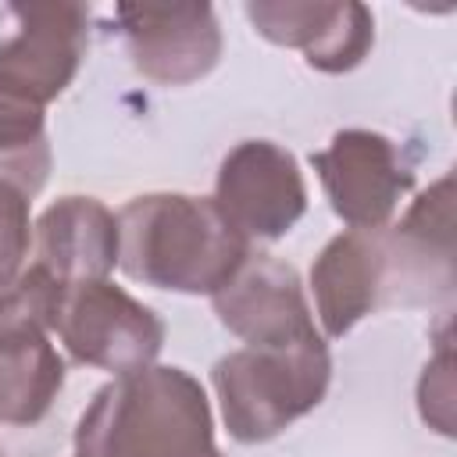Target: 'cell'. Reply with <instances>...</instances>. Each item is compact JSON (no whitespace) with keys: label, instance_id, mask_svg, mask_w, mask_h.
Returning <instances> with one entry per match:
<instances>
[{"label":"cell","instance_id":"9","mask_svg":"<svg viewBox=\"0 0 457 457\" xmlns=\"http://www.w3.org/2000/svg\"><path fill=\"white\" fill-rule=\"evenodd\" d=\"M389 261V307H436L453 300V175H439L396 225L382 228Z\"/></svg>","mask_w":457,"mask_h":457},{"label":"cell","instance_id":"17","mask_svg":"<svg viewBox=\"0 0 457 457\" xmlns=\"http://www.w3.org/2000/svg\"><path fill=\"white\" fill-rule=\"evenodd\" d=\"M29 204H32V196L25 189L0 179V293L25 271V261L32 250Z\"/></svg>","mask_w":457,"mask_h":457},{"label":"cell","instance_id":"11","mask_svg":"<svg viewBox=\"0 0 457 457\" xmlns=\"http://www.w3.org/2000/svg\"><path fill=\"white\" fill-rule=\"evenodd\" d=\"M211 307L246 346H289L321 336L296 268L268 250H250L236 275L211 296Z\"/></svg>","mask_w":457,"mask_h":457},{"label":"cell","instance_id":"15","mask_svg":"<svg viewBox=\"0 0 457 457\" xmlns=\"http://www.w3.org/2000/svg\"><path fill=\"white\" fill-rule=\"evenodd\" d=\"M46 175H50L46 111L0 93V179L36 196L46 186Z\"/></svg>","mask_w":457,"mask_h":457},{"label":"cell","instance_id":"2","mask_svg":"<svg viewBox=\"0 0 457 457\" xmlns=\"http://www.w3.org/2000/svg\"><path fill=\"white\" fill-rule=\"evenodd\" d=\"M118 268L143 286L214 296L253 250L211 196L143 193L118 211Z\"/></svg>","mask_w":457,"mask_h":457},{"label":"cell","instance_id":"12","mask_svg":"<svg viewBox=\"0 0 457 457\" xmlns=\"http://www.w3.org/2000/svg\"><path fill=\"white\" fill-rule=\"evenodd\" d=\"M243 11L257 36L300 50L325 75L353 71L375 46V18L357 0H250Z\"/></svg>","mask_w":457,"mask_h":457},{"label":"cell","instance_id":"16","mask_svg":"<svg viewBox=\"0 0 457 457\" xmlns=\"http://www.w3.org/2000/svg\"><path fill=\"white\" fill-rule=\"evenodd\" d=\"M418 414L439 436H453V350H450V318L436 339V353L418 378Z\"/></svg>","mask_w":457,"mask_h":457},{"label":"cell","instance_id":"1","mask_svg":"<svg viewBox=\"0 0 457 457\" xmlns=\"http://www.w3.org/2000/svg\"><path fill=\"white\" fill-rule=\"evenodd\" d=\"M75 457H225L211 400L186 368L150 364L100 386L75 425Z\"/></svg>","mask_w":457,"mask_h":457},{"label":"cell","instance_id":"5","mask_svg":"<svg viewBox=\"0 0 457 457\" xmlns=\"http://www.w3.org/2000/svg\"><path fill=\"white\" fill-rule=\"evenodd\" d=\"M89 46V11L68 0L0 7V93L32 107L54 104L79 75Z\"/></svg>","mask_w":457,"mask_h":457},{"label":"cell","instance_id":"8","mask_svg":"<svg viewBox=\"0 0 457 457\" xmlns=\"http://www.w3.org/2000/svg\"><path fill=\"white\" fill-rule=\"evenodd\" d=\"M211 200L243 239L275 243L303 218L307 182L286 146L243 139L221 157Z\"/></svg>","mask_w":457,"mask_h":457},{"label":"cell","instance_id":"4","mask_svg":"<svg viewBox=\"0 0 457 457\" xmlns=\"http://www.w3.org/2000/svg\"><path fill=\"white\" fill-rule=\"evenodd\" d=\"M64 286L29 264L0 293V425H36L64 389V357L50 343Z\"/></svg>","mask_w":457,"mask_h":457},{"label":"cell","instance_id":"14","mask_svg":"<svg viewBox=\"0 0 457 457\" xmlns=\"http://www.w3.org/2000/svg\"><path fill=\"white\" fill-rule=\"evenodd\" d=\"M118 214L86 193L54 200L36 221V261L61 286L96 282L118 268Z\"/></svg>","mask_w":457,"mask_h":457},{"label":"cell","instance_id":"7","mask_svg":"<svg viewBox=\"0 0 457 457\" xmlns=\"http://www.w3.org/2000/svg\"><path fill=\"white\" fill-rule=\"evenodd\" d=\"M311 168L336 218L364 232L386 228L414 189V168L400 157V146L371 129H339L325 150L311 154Z\"/></svg>","mask_w":457,"mask_h":457},{"label":"cell","instance_id":"3","mask_svg":"<svg viewBox=\"0 0 457 457\" xmlns=\"http://www.w3.org/2000/svg\"><path fill=\"white\" fill-rule=\"evenodd\" d=\"M332 382L325 336L289 346H243L214 361L211 386L236 443H268L311 414Z\"/></svg>","mask_w":457,"mask_h":457},{"label":"cell","instance_id":"10","mask_svg":"<svg viewBox=\"0 0 457 457\" xmlns=\"http://www.w3.org/2000/svg\"><path fill=\"white\" fill-rule=\"evenodd\" d=\"M114 18L132 68L154 86H189L221 57V25L211 4H121Z\"/></svg>","mask_w":457,"mask_h":457},{"label":"cell","instance_id":"6","mask_svg":"<svg viewBox=\"0 0 457 457\" xmlns=\"http://www.w3.org/2000/svg\"><path fill=\"white\" fill-rule=\"evenodd\" d=\"M54 336L75 364L132 375L157 361L168 328L161 314L136 300L129 289L114 286L111 278H96L64 286Z\"/></svg>","mask_w":457,"mask_h":457},{"label":"cell","instance_id":"13","mask_svg":"<svg viewBox=\"0 0 457 457\" xmlns=\"http://www.w3.org/2000/svg\"><path fill=\"white\" fill-rule=\"evenodd\" d=\"M314 314L325 339H343L368 314L389 307V261L382 228L332 236L311 264Z\"/></svg>","mask_w":457,"mask_h":457}]
</instances>
